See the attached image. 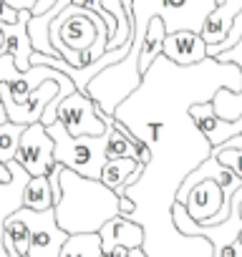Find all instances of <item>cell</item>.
Returning <instances> with one entry per match:
<instances>
[{
    "mask_svg": "<svg viewBox=\"0 0 242 257\" xmlns=\"http://www.w3.org/2000/svg\"><path fill=\"white\" fill-rule=\"evenodd\" d=\"M23 128L26 126H18V123H11V121L0 123V164H8V162L16 159Z\"/></svg>",
    "mask_w": 242,
    "mask_h": 257,
    "instance_id": "ffe728a7",
    "label": "cell"
},
{
    "mask_svg": "<svg viewBox=\"0 0 242 257\" xmlns=\"http://www.w3.org/2000/svg\"><path fill=\"white\" fill-rule=\"evenodd\" d=\"M18 13H21L18 23H11V26L0 23V33H3V53H8V56L13 58V63H16L18 71H28V68H31L28 58H31V53H33L31 41H28V21H31V13H28V11H18Z\"/></svg>",
    "mask_w": 242,
    "mask_h": 257,
    "instance_id": "4fadbf2b",
    "label": "cell"
},
{
    "mask_svg": "<svg viewBox=\"0 0 242 257\" xmlns=\"http://www.w3.org/2000/svg\"><path fill=\"white\" fill-rule=\"evenodd\" d=\"M214 8L217 0H132V46H139L152 18H159L164 23L167 36L179 31L202 33V26Z\"/></svg>",
    "mask_w": 242,
    "mask_h": 257,
    "instance_id": "7a4b0ae2",
    "label": "cell"
},
{
    "mask_svg": "<svg viewBox=\"0 0 242 257\" xmlns=\"http://www.w3.org/2000/svg\"><path fill=\"white\" fill-rule=\"evenodd\" d=\"M16 162L28 172V177H48V172L53 169V142L41 123H31L23 128Z\"/></svg>",
    "mask_w": 242,
    "mask_h": 257,
    "instance_id": "ba28073f",
    "label": "cell"
},
{
    "mask_svg": "<svg viewBox=\"0 0 242 257\" xmlns=\"http://www.w3.org/2000/svg\"><path fill=\"white\" fill-rule=\"evenodd\" d=\"M164 36H167V31H164V23L159 21V18H152L149 21V26H147V31H144V36H142V41H139V46H137V51H139V73L144 76L147 71H149V66L162 56V43H164ZM134 48V46H132Z\"/></svg>",
    "mask_w": 242,
    "mask_h": 257,
    "instance_id": "2e32d148",
    "label": "cell"
},
{
    "mask_svg": "<svg viewBox=\"0 0 242 257\" xmlns=\"http://www.w3.org/2000/svg\"><path fill=\"white\" fill-rule=\"evenodd\" d=\"M0 123H6V111H3V103H0Z\"/></svg>",
    "mask_w": 242,
    "mask_h": 257,
    "instance_id": "d4e9b609",
    "label": "cell"
},
{
    "mask_svg": "<svg viewBox=\"0 0 242 257\" xmlns=\"http://www.w3.org/2000/svg\"><path fill=\"white\" fill-rule=\"evenodd\" d=\"M16 214L31 229V244H28V254L26 257H58L63 242L68 239V234L58 229L53 209H46V212L18 209Z\"/></svg>",
    "mask_w": 242,
    "mask_h": 257,
    "instance_id": "52a82bcc",
    "label": "cell"
},
{
    "mask_svg": "<svg viewBox=\"0 0 242 257\" xmlns=\"http://www.w3.org/2000/svg\"><path fill=\"white\" fill-rule=\"evenodd\" d=\"M11 179V172H8V167L6 164H0V182H8Z\"/></svg>",
    "mask_w": 242,
    "mask_h": 257,
    "instance_id": "603a6c76",
    "label": "cell"
},
{
    "mask_svg": "<svg viewBox=\"0 0 242 257\" xmlns=\"http://www.w3.org/2000/svg\"><path fill=\"white\" fill-rule=\"evenodd\" d=\"M46 134L53 142V162L63 169L83 177V179H98L101 167L106 162V132L101 137H68L66 128L56 121L46 128Z\"/></svg>",
    "mask_w": 242,
    "mask_h": 257,
    "instance_id": "5b68a950",
    "label": "cell"
},
{
    "mask_svg": "<svg viewBox=\"0 0 242 257\" xmlns=\"http://www.w3.org/2000/svg\"><path fill=\"white\" fill-rule=\"evenodd\" d=\"M98 237H101V252H106L111 247H121L127 252L144 247V229H142V224L127 219L124 214H116L113 219H108L98 229Z\"/></svg>",
    "mask_w": 242,
    "mask_h": 257,
    "instance_id": "8fae6325",
    "label": "cell"
},
{
    "mask_svg": "<svg viewBox=\"0 0 242 257\" xmlns=\"http://www.w3.org/2000/svg\"><path fill=\"white\" fill-rule=\"evenodd\" d=\"M18 18H21V13L13 11L8 3H3V0H0V23L11 26V23H18Z\"/></svg>",
    "mask_w": 242,
    "mask_h": 257,
    "instance_id": "7402d4cb",
    "label": "cell"
},
{
    "mask_svg": "<svg viewBox=\"0 0 242 257\" xmlns=\"http://www.w3.org/2000/svg\"><path fill=\"white\" fill-rule=\"evenodd\" d=\"M239 38H242V11H239V16L234 18L229 36H227V38H224V41H222L219 46H212V48H207V58H217L219 53H224V51L234 48V46L239 43Z\"/></svg>",
    "mask_w": 242,
    "mask_h": 257,
    "instance_id": "44dd1931",
    "label": "cell"
},
{
    "mask_svg": "<svg viewBox=\"0 0 242 257\" xmlns=\"http://www.w3.org/2000/svg\"><path fill=\"white\" fill-rule=\"evenodd\" d=\"M106 159H134L137 164L147 167L152 162V152L127 126H121L113 118L111 126H106Z\"/></svg>",
    "mask_w": 242,
    "mask_h": 257,
    "instance_id": "30bf717a",
    "label": "cell"
},
{
    "mask_svg": "<svg viewBox=\"0 0 242 257\" xmlns=\"http://www.w3.org/2000/svg\"><path fill=\"white\" fill-rule=\"evenodd\" d=\"M239 11H242V0H222V3L207 16V21L202 26V33H199L207 48L219 46L229 36L232 23L239 16Z\"/></svg>",
    "mask_w": 242,
    "mask_h": 257,
    "instance_id": "5bb4252c",
    "label": "cell"
},
{
    "mask_svg": "<svg viewBox=\"0 0 242 257\" xmlns=\"http://www.w3.org/2000/svg\"><path fill=\"white\" fill-rule=\"evenodd\" d=\"M137 63H139V51L129 48V53L118 63L103 68L88 81L86 96L96 103V108L103 116H113V111L142 86V73Z\"/></svg>",
    "mask_w": 242,
    "mask_h": 257,
    "instance_id": "277c9868",
    "label": "cell"
},
{
    "mask_svg": "<svg viewBox=\"0 0 242 257\" xmlns=\"http://www.w3.org/2000/svg\"><path fill=\"white\" fill-rule=\"evenodd\" d=\"M144 164H137L134 159H106L101 167V177L98 182L111 189L116 197H124V189L129 184H134L142 174H144Z\"/></svg>",
    "mask_w": 242,
    "mask_h": 257,
    "instance_id": "9a60e30c",
    "label": "cell"
},
{
    "mask_svg": "<svg viewBox=\"0 0 242 257\" xmlns=\"http://www.w3.org/2000/svg\"><path fill=\"white\" fill-rule=\"evenodd\" d=\"M61 199L53 204L56 224L66 234H98V229L118 214V197L98 179H83L61 167Z\"/></svg>",
    "mask_w": 242,
    "mask_h": 257,
    "instance_id": "6da1fadb",
    "label": "cell"
},
{
    "mask_svg": "<svg viewBox=\"0 0 242 257\" xmlns=\"http://www.w3.org/2000/svg\"><path fill=\"white\" fill-rule=\"evenodd\" d=\"M48 41H51L53 51L71 68H78V53L91 51L96 46V41L106 46L108 43V28L96 13L83 11L78 6H68L48 26Z\"/></svg>",
    "mask_w": 242,
    "mask_h": 257,
    "instance_id": "3957f363",
    "label": "cell"
},
{
    "mask_svg": "<svg viewBox=\"0 0 242 257\" xmlns=\"http://www.w3.org/2000/svg\"><path fill=\"white\" fill-rule=\"evenodd\" d=\"M219 3H222V0H217V6H219Z\"/></svg>",
    "mask_w": 242,
    "mask_h": 257,
    "instance_id": "83f0119b",
    "label": "cell"
},
{
    "mask_svg": "<svg viewBox=\"0 0 242 257\" xmlns=\"http://www.w3.org/2000/svg\"><path fill=\"white\" fill-rule=\"evenodd\" d=\"M58 257H101L98 234H68Z\"/></svg>",
    "mask_w": 242,
    "mask_h": 257,
    "instance_id": "ac0fdd59",
    "label": "cell"
},
{
    "mask_svg": "<svg viewBox=\"0 0 242 257\" xmlns=\"http://www.w3.org/2000/svg\"><path fill=\"white\" fill-rule=\"evenodd\" d=\"M106 118L113 116H103L96 103L86 96L73 91L68 98H63L56 108V121L66 128V134L78 139V137H101L106 132Z\"/></svg>",
    "mask_w": 242,
    "mask_h": 257,
    "instance_id": "8992f818",
    "label": "cell"
},
{
    "mask_svg": "<svg viewBox=\"0 0 242 257\" xmlns=\"http://www.w3.org/2000/svg\"><path fill=\"white\" fill-rule=\"evenodd\" d=\"M162 56L179 66V68H187V66H197L207 58V46L202 41L199 33H192V31H179V33H169L164 36V43H162Z\"/></svg>",
    "mask_w": 242,
    "mask_h": 257,
    "instance_id": "9c48e42d",
    "label": "cell"
},
{
    "mask_svg": "<svg viewBox=\"0 0 242 257\" xmlns=\"http://www.w3.org/2000/svg\"><path fill=\"white\" fill-rule=\"evenodd\" d=\"M222 199H224L222 187L212 179H204L189 189V194L184 199V209H187L189 219H194L197 224H207L222 209Z\"/></svg>",
    "mask_w": 242,
    "mask_h": 257,
    "instance_id": "7c38bea8",
    "label": "cell"
},
{
    "mask_svg": "<svg viewBox=\"0 0 242 257\" xmlns=\"http://www.w3.org/2000/svg\"><path fill=\"white\" fill-rule=\"evenodd\" d=\"M21 209H31V212L53 209V194H51L46 177H31L28 179V184L23 189V207Z\"/></svg>",
    "mask_w": 242,
    "mask_h": 257,
    "instance_id": "e0dca14e",
    "label": "cell"
},
{
    "mask_svg": "<svg viewBox=\"0 0 242 257\" xmlns=\"http://www.w3.org/2000/svg\"><path fill=\"white\" fill-rule=\"evenodd\" d=\"M129 257H147V254H144V249H132Z\"/></svg>",
    "mask_w": 242,
    "mask_h": 257,
    "instance_id": "cb8c5ba5",
    "label": "cell"
},
{
    "mask_svg": "<svg viewBox=\"0 0 242 257\" xmlns=\"http://www.w3.org/2000/svg\"><path fill=\"white\" fill-rule=\"evenodd\" d=\"M0 46H3V33H0Z\"/></svg>",
    "mask_w": 242,
    "mask_h": 257,
    "instance_id": "484cf974",
    "label": "cell"
},
{
    "mask_svg": "<svg viewBox=\"0 0 242 257\" xmlns=\"http://www.w3.org/2000/svg\"><path fill=\"white\" fill-rule=\"evenodd\" d=\"M209 103H212L214 116L222 118V121H237L242 116V91L232 93L227 88H217Z\"/></svg>",
    "mask_w": 242,
    "mask_h": 257,
    "instance_id": "d6986e66",
    "label": "cell"
},
{
    "mask_svg": "<svg viewBox=\"0 0 242 257\" xmlns=\"http://www.w3.org/2000/svg\"><path fill=\"white\" fill-rule=\"evenodd\" d=\"M239 242H242V232H239Z\"/></svg>",
    "mask_w": 242,
    "mask_h": 257,
    "instance_id": "4316f807",
    "label": "cell"
}]
</instances>
